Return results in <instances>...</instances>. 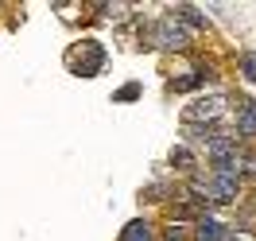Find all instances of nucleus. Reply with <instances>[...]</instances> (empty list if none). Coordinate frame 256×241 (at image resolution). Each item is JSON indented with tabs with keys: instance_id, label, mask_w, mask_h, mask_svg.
<instances>
[{
	"instance_id": "f257e3e1",
	"label": "nucleus",
	"mask_w": 256,
	"mask_h": 241,
	"mask_svg": "<svg viewBox=\"0 0 256 241\" xmlns=\"http://www.w3.org/2000/svg\"><path fill=\"white\" fill-rule=\"evenodd\" d=\"M70 63H74V70H78L82 78H94L97 70H101V63H105V51H101V43L86 39L78 55H70Z\"/></svg>"
},
{
	"instance_id": "f03ea898",
	"label": "nucleus",
	"mask_w": 256,
	"mask_h": 241,
	"mask_svg": "<svg viewBox=\"0 0 256 241\" xmlns=\"http://www.w3.org/2000/svg\"><path fill=\"white\" fill-rule=\"evenodd\" d=\"M152 39H156L160 47H167V51H182L186 43H190V35H186V28H182V24H175V20H163V24H156V32H152Z\"/></svg>"
},
{
	"instance_id": "7ed1b4c3",
	"label": "nucleus",
	"mask_w": 256,
	"mask_h": 241,
	"mask_svg": "<svg viewBox=\"0 0 256 241\" xmlns=\"http://www.w3.org/2000/svg\"><path fill=\"white\" fill-rule=\"evenodd\" d=\"M218 113H222V97H198L194 105H186V125L218 121Z\"/></svg>"
},
{
	"instance_id": "20e7f679",
	"label": "nucleus",
	"mask_w": 256,
	"mask_h": 241,
	"mask_svg": "<svg viewBox=\"0 0 256 241\" xmlns=\"http://www.w3.org/2000/svg\"><path fill=\"white\" fill-rule=\"evenodd\" d=\"M206 191H210L214 202H233V198H237V175H222V171H218V175L206 183Z\"/></svg>"
},
{
	"instance_id": "39448f33",
	"label": "nucleus",
	"mask_w": 256,
	"mask_h": 241,
	"mask_svg": "<svg viewBox=\"0 0 256 241\" xmlns=\"http://www.w3.org/2000/svg\"><path fill=\"white\" fill-rule=\"evenodd\" d=\"M237 132L240 136H256V101H248V97L237 101Z\"/></svg>"
},
{
	"instance_id": "423d86ee",
	"label": "nucleus",
	"mask_w": 256,
	"mask_h": 241,
	"mask_svg": "<svg viewBox=\"0 0 256 241\" xmlns=\"http://www.w3.org/2000/svg\"><path fill=\"white\" fill-rule=\"evenodd\" d=\"M171 12H175V16H171L175 24H186V28H194V32H198V28H206V16H202L194 4H178V8H171Z\"/></svg>"
},
{
	"instance_id": "0eeeda50",
	"label": "nucleus",
	"mask_w": 256,
	"mask_h": 241,
	"mask_svg": "<svg viewBox=\"0 0 256 241\" xmlns=\"http://www.w3.org/2000/svg\"><path fill=\"white\" fill-rule=\"evenodd\" d=\"M194 241H225V225L218 222V218H202V222H198Z\"/></svg>"
},
{
	"instance_id": "6e6552de",
	"label": "nucleus",
	"mask_w": 256,
	"mask_h": 241,
	"mask_svg": "<svg viewBox=\"0 0 256 241\" xmlns=\"http://www.w3.org/2000/svg\"><path fill=\"white\" fill-rule=\"evenodd\" d=\"M120 241H152V229H148V222H128Z\"/></svg>"
},
{
	"instance_id": "1a4fd4ad",
	"label": "nucleus",
	"mask_w": 256,
	"mask_h": 241,
	"mask_svg": "<svg viewBox=\"0 0 256 241\" xmlns=\"http://www.w3.org/2000/svg\"><path fill=\"white\" fill-rule=\"evenodd\" d=\"M206 78H210L206 70H190L186 78H178V82H175V90H178V94H182V90H194V86H202Z\"/></svg>"
},
{
	"instance_id": "9d476101",
	"label": "nucleus",
	"mask_w": 256,
	"mask_h": 241,
	"mask_svg": "<svg viewBox=\"0 0 256 241\" xmlns=\"http://www.w3.org/2000/svg\"><path fill=\"white\" fill-rule=\"evenodd\" d=\"M171 163H178V167H194V156H190V148H171Z\"/></svg>"
},
{
	"instance_id": "9b49d317",
	"label": "nucleus",
	"mask_w": 256,
	"mask_h": 241,
	"mask_svg": "<svg viewBox=\"0 0 256 241\" xmlns=\"http://www.w3.org/2000/svg\"><path fill=\"white\" fill-rule=\"evenodd\" d=\"M240 70H244V78H248V82H256V55H252V51L240 55Z\"/></svg>"
},
{
	"instance_id": "f8f14e48",
	"label": "nucleus",
	"mask_w": 256,
	"mask_h": 241,
	"mask_svg": "<svg viewBox=\"0 0 256 241\" xmlns=\"http://www.w3.org/2000/svg\"><path fill=\"white\" fill-rule=\"evenodd\" d=\"M132 97H140V86H136V82H128L124 90H116V101H132Z\"/></svg>"
}]
</instances>
